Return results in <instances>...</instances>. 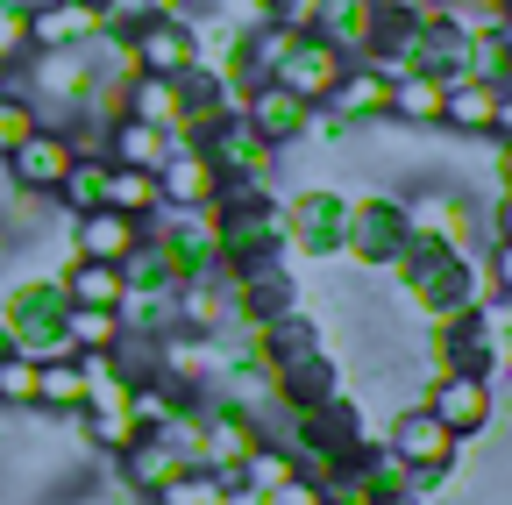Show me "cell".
<instances>
[{
	"label": "cell",
	"mask_w": 512,
	"mask_h": 505,
	"mask_svg": "<svg viewBox=\"0 0 512 505\" xmlns=\"http://www.w3.org/2000/svg\"><path fill=\"white\" fill-rule=\"evenodd\" d=\"M242 121H249V129L256 136H264L271 150H299V136H306V100L299 93H285L278 79H264V86H242V107H235Z\"/></svg>",
	"instance_id": "10"
},
{
	"label": "cell",
	"mask_w": 512,
	"mask_h": 505,
	"mask_svg": "<svg viewBox=\"0 0 512 505\" xmlns=\"http://www.w3.org/2000/svg\"><path fill=\"white\" fill-rule=\"evenodd\" d=\"M0 93H15V65H0Z\"/></svg>",
	"instance_id": "40"
},
{
	"label": "cell",
	"mask_w": 512,
	"mask_h": 505,
	"mask_svg": "<svg viewBox=\"0 0 512 505\" xmlns=\"http://www.w3.org/2000/svg\"><path fill=\"white\" fill-rule=\"evenodd\" d=\"M121 335H128L121 328V306H64V342H72V356H100Z\"/></svg>",
	"instance_id": "24"
},
{
	"label": "cell",
	"mask_w": 512,
	"mask_h": 505,
	"mask_svg": "<svg viewBox=\"0 0 512 505\" xmlns=\"http://www.w3.org/2000/svg\"><path fill=\"white\" fill-rule=\"evenodd\" d=\"M164 15V0H107L100 8V29H114V36H136L143 22H157Z\"/></svg>",
	"instance_id": "32"
},
{
	"label": "cell",
	"mask_w": 512,
	"mask_h": 505,
	"mask_svg": "<svg viewBox=\"0 0 512 505\" xmlns=\"http://www.w3.org/2000/svg\"><path fill=\"white\" fill-rule=\"evenodd\" d=\"M292 477H299V456L285 449V441L264 434V441H256V449L242 456V477H235V484H249V491H264V498H271V491H285Z\"/></svg>",
	"instance_id": "28"
},
{
	"label": "cell",
	"mask_w": 512,
	"mask_h": 505,
	"mask_svg": "<svg viewBox=\"0 0 512 505\" xmlns=\"http://www.w3.org/2000/svg\"><path fill=\"white\" fill-rule=\"evenodd\" d=\"M278 214H285V249H299V257H335L349 235V193H335V185H306Z\"/></svg>",
	"instance_id": "4"
},
{
	"label": "cell",
	"mask_w": 512,
	"mask_h": 505,
	"mask_svg": "<svg viewBox=\"0 0 512 505\" xmlns=\"http://www.w3.org/2000/svg\"><path fill=\"white\" fill-rule=\"evenodd\" d=\"M498 93H512V65H505V79H498Z\"/></svg>",
	"instance_id": "41"
},
{
	"label": "cell",
	"mask_w": 512,
	"mask_h": 505,
	"mask_svg": "<svg viewBox=\"0 0 512 505\" xmlns=\"http://www.w3.org/2000/svg\"><path fill=\"white\" fill-rule=\"evenodd\" d=\"M0 8H29V0H0Z\"/></svg>",
	"instance_id": "43"
},
{
	"label": "cell",
	"mask_w": 512,
	"mask_h": 505,
	"mask_svg": "<svg viewBox=\"0 0 512 505\" xmlns=\"http://www.w3.org/2000/svg\"><path fill=\"white\" fill-rule=\"evenodd\" d=\"M342 392V370H335V356L328 349H313V356H292V363H278V406H328Z\"/></svg>",
	"instance_id": "17"
},
{
	"label": "cell",
	"mask_w": 512,
	"mask_h": 505,
	"mask_svg": "<svg viewBox=\"0 0 512 505\" xmlns=\"http://www.w3.org/2000/svg\"><path fill=\"white\" fill-rule=\"evenodd\" d=\"M342 72H349V57L342 50H328L313 29H292V43H285V57H278V86L285 93H299L306 107H328L335 100V86H342Z\"/></svg>",
	"instance_id": "6"
},
{
	"label": "cell",
	"mask_w": 512,
	"mask_h": 505,
	"mask_svg": "<svg viewBox=\"0 0 512 505\" xmlns=\"http://www.w3.org/2000/svg\"><path fill=\"white\" fill-rule=\"evenodd\" d=\"M36 129H43L36 100H29L22 86H15V93H0V164H8V157H15V150H22V143H29Z\"/></svg>",
	"instance_id": "29"
},
{
	"label": "cell",
	"mask_w": 512,
	"mask_h": 505,
	"mask_svg": "<svg viewBox=\"0 0 512 505\" xmlns=\"http://www.w3.org/2000/svg\"><path fill=\"white\" fill-rule=\"evenodd\" d=\"M136 242H143V221H128L114 207H93L72 221V257H93V264H121Z\"/></svg>",
	"instance_id": "16"
},
{
	"label": "cell",
	"mask_w": 512,
	"mask_h": 505,
	"mask_svg": "<svg viewBox=\"0 0 512 505\" xmlns=\"http://www.w3.org/2000/svg\"><path fill=\"white\" fill-rule=\"evenodd\" d=\"M441 100H448V79H434V72H399L384 114H392L399 129H434V136H441Z\"/></svg>",
	"instance_id": "18"
},
{
	"label": "cell",
	"mask_w": 512,
	"mask_h": 505,
	"mask_svg": "<svg viewBox=\"0 0 512 505\" xmlns=\"http://www.w3.org/2000/svg\"><path fill=\"white\" fill-rule=\"evenodd\" d=\"M477 328H484V349H491V363L498 370H512V299H477Z\"/></svg>",
	"instance_id": "31"
},
{
	"label": "cell",
	"mask_w": 512,
	"mask_h": 505,
	"mask_svg": "<svg viewBox=\"0 0 512 505\" xmlns=\"http://www.w3.org/2000/svg\"><path fill=\"white\" fill-rule=\"evenodd\" d=\"M100 36V15L86 0H36L29 8V50H79Z\"/></svg>",
	"instance_id": "15"
},
{
	"label": "cell",
	"mask_w": 512,
	"mask_h": 505,
	"mask_svg": "<svg viewBox=\"0 0 512 505\" xmlns=\"http://www.w3.org/2000/svg\"><path fill=\"white\" fill-rule=\"evenodd\" d=\"M221 505H271V498H264V491H249V484H228Z\"/></svg>",
	"instance_id": "37"
},
{
	"label": "cell",
	"mask_w": 512,
	"mask_h": 505,
	"mask_svg": "<svg viewBox=\"0 0 512 505\" xmlns=\"http://www.w3.org/2000/svg\"><path fill=\"white\" fill-rule=\"evenodd\" d=\"M384 449H392V456H399L406 470H420V484L434 491V484H441L448 470H456L463 441L448 434V427H441V420H434L427 406H399V413H392V434H384Z\"/></svg>",
	"instance_id": "3"
},
{
	"label": "cell",
	"mask_w": 512,
	"mask_h": 505,
	"mask_svg": "<svg viewBox=\"0 0 512 505\" xmlns=\"http://www.w3.org/2000/svg\"><path fill=\"white\" fill-rule=\"evenodd\" d=\"M185 470H192V463H185V449H178V441H164L157 427H143V434H136V449H121V484L136 491V498L171 491Z\"/></svg>",
	"instance_id": "13"
},
{
	"label": "cell",
	"mask_w": 512,
	"mask_h": 505,
	"mask_svg": "<svg viewBox=\"0 0 512 505\" xmlns=\"http://www.w3.org/2000/svg\"><path fill=\"white\" fill-rule=\"evenodd\" d=\"M491 164H498V193H512V143H498V157H491Z\"/></svg>",
	"instance_id": "38"
},
{
	"label": "cell",
	"mask_w": 512,
	"mask_h": 505,
	"mask_svg": "<svg viewBox=\"0 0 512 505\" xmlns=\"http://www.w3.org/2000/svg\"><path fill=\"white\" fill-rule=\"evenodd\" d=\"M235 36H256V29H271L278 22V0H221V8H214Z\"/></svg>",
	"instance_id": "33"
},
{
	"label": "cell",
	"mask_w": 512,
	"mask_h": 505,
	"mask_svg": "<svg viewBox=\"0 0 512 505\" xmlns=\"http://www.w3.org/2000/svg\"><path fill=\"white\" fill-rule=\"evenodd\" d=\"M72 427H79V434L93 441L100 456H121V449H136V434H143V420L128 413V406H86V413H79Z\"/></svg>",
	"instance_id": "27"
},
{
	"label": "cell",
	"mask_w": 512,
	"mask_h": 505,
	"mask_svg": "<svg viewBox=\"0 0 512 505\" xmlns=\"http://www.w3.org/2000/svg\"><path fill=\"white\" fill-rule=\"evenodd\" d=\"M306 29L328 43V50H342L349 65H363V57H370V36H377V8H370V0H320Z\"/></svg>",
	"instance_id": "14"
},
{
	"label": "cell",
	"mask_w": 512,
	"mask_h": 505,
	"mask_svg": "<svg viewBox=\"0 0 512 505\" xmlns=\"http://www.w3.org/2000/svg\"><path fill=\"white\" fill-rule=\"evenodd\" d=\"M491 235L512 242V193H498V207H491Z\"/></svg>",
	"instance_id": "36"
},
{
	"label": "cell",
	"mask_w": 512,
	"mask_h": 505,
	"mask_svg": "<svg viewBox=\"0 0 512 505\" xmlns=\"http://www.w3.org/2000/svg\"><path fill=\"white\" fill-rule=\"evenodd\" d=\"M420 406L456 434V441H477L491 434L498 420V399H491V377H463V370H434V385L420 392Z\"/></svg>",
	"instance_id": "5"
},
{
	"label": "cell",
	"mask_w": 512,
	"mask_h": 505,
	"mask_svg": "<svg viewBox=\"0 0 512 505\" xmlns=\"http://www.w3.org/2000/svg\"><path fill=\"white\" fill-rule=\"evenodd\" d=\"M36 413H64V420H79L86 413V370H79V356H50V363H36Z\"/></svg>",
	"instance_id": "20"
},
{
	"label": "cell",
	"mask_w": 512,
	"mask_h": 505,
	"mask_svg": "<svg viewBox=\"0 0 512 505\" xmlns=\"http://www.w3.org/2000/svg\"><path fill=\"white\" fill-rule=\"evenodd\" d=\"M498 8H505V15H512V0H498Z\"/></svg>",
	"instance_id": "44"
},
{
	"label": "cell",
	"mask_w": 512,
	"mask_h": 505,
	"mask_svg": "<svg viewBox=\"0 0 512 505\" xmlns=\"http://www.w3.org/2000/svg\"><path fill=\"white\" fill-rule=\"evenodd\" d=\"M406 228L413 235H434V242H456V249H470V235H477V207L463 200V185H420V193H406Z\"/></svg>",
	"instance_id": "9"
},
{
	"label": "cell",
	"mask_w": 512,
	"mask_h": 505,
	"mask_svg": "<svg viewBox=\"0 0 512 505\" xmlns=\"http://www.w3.org/2000/svg\"><path fill=\"white\" fill-rule=\"evenodd\" d=\"M57 207H64V221L107 207V157H72V171H64V185H57Z\"/></svg>",
	"instance_id": "26"
},
{
	"label": "cell",
	"mask_w": 512,
	"mask_h": 505,
	"mask_svg": "<svg viewBox=\"0 0 512 505\" xmlns=\"http://www.w3.org/2000/svg\"><path fill=\"white\" fill-rule=\"evenodd\" d=\"M107 207L128 214V221H157V214H164V185H157V171L107 164Z\"/></svg>",
	"instance_id": "23"
},
{
	"label": "cell",
	"mask_w": 512,
	"mask_h": 505,
	"mask_svg": "<svg viewBox=\"0 0 512 505\" xmlns=\"http://www.w3.org/2000/svg\"><path fill=\"white\" fill-rule=\"evenodd\" d=\"M128 121H150V129H164V136H185V93H178V79L136 72V79H128Z\"/></svg>",
	"instance_id": "19"
},
{
	"label": "cell",
	"mask_w": 512,
	"mask_h": 505,
	"mask_svg": "<svg viewBox=\"0 0 512 505\" xmlns=\"http://www.w3.org/2000/svg\"><path fill=\"white\" fill-rule=\"evenodd\" d=\"M64 299H72V306H121L128 299V278H121V264L72 257V271H64Z\"/></svg>",
	"instance_id": "25"
},
{
	"label": "cell",
	"mask_w": 512,
	"mask_h": 505,
	"mask_svg": "<svg viewBox=\"0 0 512 505\" xmlns=\"http://www.w3.org/2000/svg\"><path fill=\"white\" fill-rule=\"evenodd\" d=\"M128 50H136V72H157V79H185L200 65V36H192V22H178V15L143 22L128 36Z\"/></svg>",
	"instance_id": "11"
},
{
	"label": "cell",
	"mask_w": 512,
	"mask_h": 505,
	"mask_svg": "<svg viewBox=\"0 0 512 505\" xmlns=\"http://www.w3.org/2000/svg\"><path fill=\"white\" fill-rule=\"evenodd\" d=\"M171 143H178V136L150 129V121H114V129H107V164H128V171H157V164L171 157Z\"/></svg>",
	"instance_id": "22"
},
{
	"label": "cell",
	"mask_w": 512,
	"mask_h": 505,
	"mask_svg": "<svg viewBox=\"0 0 512 505\" xmlns=\"http://www.w3.org/2000/svg\"><path fill=\"white\" fill-rule=\"evenodd\" d=\"M484 285H491L498 299H512V242H505V235H491V257H484Z\"/></svg>",
	"instance_id": "35"
},
{
	"label": "cell",
	"mask_w": 512,
	"mask_h": 505,
	"mask_svg": "<svg viewBox=\"0 0 512 505\" xmlns=\"http://www.w3.org/2000/svg\"><path fill=\"white\" fill-rule=\"evenodd\" d=\"M384 100H392V79L370 72V65H349L342 86H335V100H328V114L356 129V121H377V114H384Z\"/></svg>",
	"instance_id": "21"
},
{
	"label": "cell",
	"mask_w": 512,
	"mask_h": 505,
	"mask_svg": "<svg viewBox=\"0 0 512 505\" xmlns=\"http://www.w3.org/2000/svg\"><path fill=\"white\" fill-rule=\"evenodd\" d=\"M29 57V8H0V65Z\"/></svg>",
	"instance_id": "34"
},
{
	"label": "cell",
	"mask_w": 512,
	"mask_h": 505,
	"mask_svg": "<svg viewBox=\"0 0 512 505\" xmlns=\"http://www.w3.org/2000/svg\"><path fill=\"white\" fill-rule=\"evenodd\" d=\"M72 136H64V129H36L8 164H0V171H8V185H15V193H29V200H57V185H64V171H72Z\"/></svg>",
	"instance_id": "8"
},
{
	"label": "cell",
	"mask_w": 512,
	"mask_h": 505,
	"mask_svg": "<svg viewBox=\"0 0 512 505\" xmlns=\"http://www.w3.org/2000/svg\"><path fill=\"white\" fill-rule=\"evenodd\" d=\"M0 413H36V356H0Z\"/></svg>",
	"instance_id": "30"
},
{
	"label": "cell",
	"mask_w": 512,
	"mask_h": 505,
	"mask_svg": "<svg viewBox=\"0 0 512 505\" xmlns=\"http://www.w3.org/2000/svg\"><path fill=\"white\" fill-rule=\"evenodd\" d=\"M392 285L413 313H427V328H441V321H456V313H470L477 299H491V292H477V271H470L463 249L434 242V235H406L399 264H392Z\"/></svg>",
	"instance_id": "1"
},
{
	"label": "cell",
	"mask_w": 512,
	"mask_h": 505,
	"mask_svg": "<svg viewBox=\"0 0 512 505\" xmlns=\"http://www.w3.org/2000/svg\"><path fill=\"white\" fill-rule=\"evenodd\" d=\"M491 36H498V50H505V57H512V15H505V22H498V29H491Z\"/></svg>",
	"instance_id": "39"
},
{
	"label": "cell",
	"mask_w": 512,
	"mask_h": 505,
	"mask_svg": "<svg viewBox=\"0 0 512 505\" xmlns=\"http://www.w3.org/2000/svg\"><path fill=\"white\" fill-rule=\"evenodd\" d=\"M8 349H15V342H8V328H0V356H8Z\"/></svg>",
	"instance_id": "42"
},
{
	"label": "cell",
	"mask_w": 512,
	"mask_h": 505,
	"mask_svg": "<svg viewBox=\"0 0 512 505\" xmlns=\"http://www.w3.org/2000/svg\"><path fill=\"white\" fill-rule=\"evenodd\" d=\"M157 185H164V214H200V207H214L221 200V185H228V171L192 143V136H178L171 143V157L157 164Z\"/></svg>",
	"instance_id": "7"
},
{
	"label": "cell",
	"mask_w": 512,
	"mask_h": 505,
	"mask_svg": "<svg viewBox=\"0 0 512 505\" xmlns=\"http://www.w3.org/2000/svg\"><path fill=\"white\" fill-rule=\"evenodd\" d=\"M498 79H470L456 72L448 79V100H441V136H463V143H491V121H498Z\"/></svg>",
	"instance_id": "12"
},
{
	"label": "cell",
	"mask_w": 512,
	"mask_h": 505,
	"mask_svg": "<svg viewBox=\"0 0 512 505\" xmlns=\"http://www.w3.org/2000/svg\"><path fill=\"white\" fill-rule=\"evenodd\" d=\"M406 193H356L349 200V235L342 249L363 264V271H392L399 249H406Z\"/></svg>",
	"instance_id": "2"
}]
</instances>
